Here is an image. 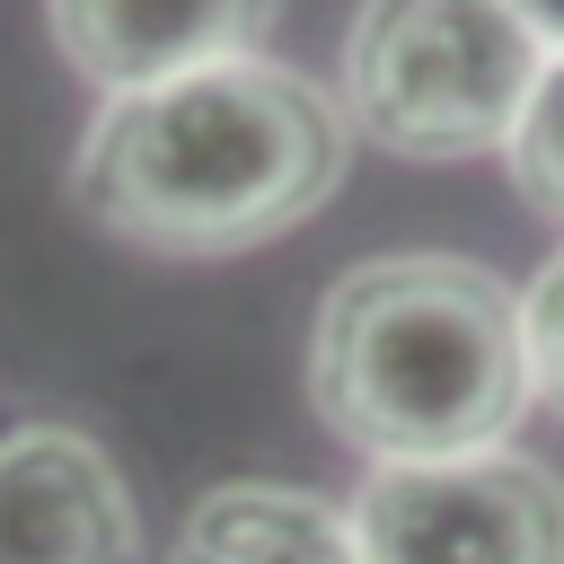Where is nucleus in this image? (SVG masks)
Returning <instances> with one entry per match:
<instances>
[{"instance_id":"39448f33","label":"nucleus","mask_w":564,"mask_h":564,"mask_svg":"<svg viewBox=\"0 0 564 564\" xmlns=\"http://www.w3.org/2000/svg\"><path fill=\"white\" fill-rule=\"evenodd\" d=\"M141 520L88 432L35 423L0 441V564H132Z\"/></svg>"},{"instance_id":"6e6552de","label":"nucleus","mask_w":564,"mask_h":564,"mask_svg":"<svg viewBox=\"0 0 564 564\" xmlns=\"http://www.w3.org/2000/svg\"><path fill=\"white\" fill-rule=\"evenodd\" d=\"M502 159H511V185H520L546 220H564V53L538 62V88H529Z\"/></svg>"},{"instance_id":"9d476101","label":"nucleus","mask_w":564,"mask_h":564,"mask_svg":"<svg viewBox=\"0 0 564 564\" xmlns=\"http://www.w3.org/2000/svg\"><path fill=\"white\" fill-rule=\"evenodd\" d=\"M520 9V26L546 44V53H564V0H511Z\"/></svg>"},{"instance_id":"1a4fd4ad","label":"nucleus","mask_w":564,"mask_h":564,"mask_svg":"<svg viewBox=\"0 0 564 564\" xmlns=\"http://www.w3.org/2000/svg\"><path fill=\"white\" fill-rule=\"evenodd\" d=\"M520 335H529V388L564 414V256H546L538 282L520 291Z\"/></svg>"},{"instance_id":"423d86ee","label":"nucleus","mask_w":564,"mask_h":564,"mask_svg":"<svg viewBox=\"0 0 564 564\" xmlns=\"http://www.w3.org/2000/svg\"><path fill=\"white\" fill-rule=\"evenodd\" d=\"M273 9L282 0H44L62 62L106 97L256 53L273 35Z\"/></svg>"},{"instance_id":"20e7f679","label":"nucleus","mask_w":564,"mask_h":564,"mask_svg":"<svg viewBox=\"0 0 564 564\" xmlns=\"http://www.w3.org/2000/svg\"><path fill=\"white\" fill-rule=\"evenodd\" d=\"M352 546L361 564H564V476L520 449L370 467Z\"/></svg>"},{"instance_id":"0eeeda50","label":"nucleus","mask_w":564,"mask_h":564,"mask_svg":"<svg viewBox=\"0 0 564 564\" xmlns=\"http://www.w3.org/2000/svg\"><path fill=\"white\" fill-rule=\"evenodd\" d=\"M167 564H361L352 511H335L308 485H212Z\"/></svg>"},{"instance_id":"7ed1b4c3","label":"nucleus","mask_w":564,"mask_h":564,"mask_svg":"<svg viewBox=\"0 0 564 564\" xmlns=\"http://www.w3.org/2000/svg\"><path fill=\"white\" fill-rule=\"evenodd\" d=\"M546 44L511 0H361L344 35V115L397 159L502 150Z\"/></svg>"},{"instance_id":"f03ea898","label":"nucleus","mask_w":564,"mask_h":564,"mask_svg":"<svg viewBox=\"0 0 564 564\" xmlns=\"http://www.w3.org/2000/svg\"><path fill=\"white\" fill-rule=\"evenodd\" d=\"M308 397L370 467L511 449L538 397L520 300L467 256H370L317 308Z\"/></svg>"},{"instance_id":"f257e3e1","label":"nucleus","mask_w":564,"mask_h":564,"mask_svg":"<svg viewBox=\"0 0 564 564\" xmlns=\"http://www.w3.org/2000/svg\"><path fill=\"white\" fill-rule=\"evenodd\" d=\"M352 159V115L291 62L238 53L132 97H106L70 194L150 256H238L300 229Z\"/></svg>"}]
</instances>
